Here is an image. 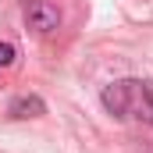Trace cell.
I'll return each instance as SVG.
<instances>
[{
  "label": "cell",
  "instance_id": "obj_1",
  "mask_svg": "<svg viewBox=\"0 0 153 153\" xmlns=\"http://www.w3.org/2000/svg\"><path fill=\"white\" fill-rule=\"evenodd\" d=\"M100 100H103V111L117 121H139V125L153 121V82L117 78L103 89Z\"/></svg>",
  "mask_w": 153,
  "mask_h": 153
},
{
  "label": "cell",
  "instance_id": "obj_2",
  "mask_svg": "<svg viewBox=\"0 0 153 153\" xmlns=\"http://www.w3.org/2000/svg\"><path fill=\"white\" fill-rule=\"evenodd\" d=\"M61 22H64V14H61V7H57L53 0H29V7H25V25H29L36 36H53V32L61 29Z\"/></svg>",
  "mask_w": 153,
  "mask_h": 153
},
{
  "label": "cell",
  "instance_id": "obj_4",
  "mask_svg": "<svg viewBox=\"0 0 153 153\" xmlns=\"http://www.w3.org/2000/svg\"><path fill=\"white\" fill-rule=\"evenodd\" d=\"M14 57H18V50H14L11 43H0V71H4V68H11V64H14Z\"/></svg>",
  "mask_w": 153,
  "mask_h": 153
},
{
  "label": "cell",
  "instance_id": "obj_3",
  "mask_svg": "<svg viewBox=\"0 0 153 153\" xmlns=\"http://www.w3.org/2000/svg\"><path fill=\"white\" fill-rule=\"evenodd\" d=\"M43 111H46V103H43L39 96H14L11 107H7L11 117H39Z\"/></svg>",
  "mask_w": 153,
  "mask_h": 153
}]
</instances>
